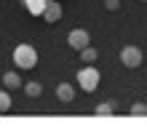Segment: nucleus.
I'll return each instance as SVG.
<instances>
[{
  "label": "nucleus",
  "instance_id": "nucleus-1",
  "mask_svg": "<svg viewBox=\"0 0 147 128\" xmlns=\"http://www.w3.org/2000/svg\"><path fill=\"white\" fill-rule=\"evenodd\" d=\"M13 62L19 70H32V67L38 64V51L30 46V43H19V46L13 48Z\"/></svg>",
  "mask_w": 147,
  "mask_h": 128
},
{
  "label": "nucleus",
  "instance_id": "nucleus-2",
  "mask_svg": "<svg viewBox=\"0 0 147 128\" xmlns=\"http://www.w3.org/2000/svg\"><path fill=\"white\" fill-rule=\"evenodd\" d=\"M78 85H80V91L86 93H94L99 88V70L94 64H86L80 72H78Z\"/></svg>",
  "mask_w": 147,
  "mask_h": 128
},
{
  "label": "nucleus",
  "instance_id": "nucleus-3",
  "mask_svg": "<svg viewBox=\"0 0 147 128\" xmlns=\"http://www.w3.org/2000/svg\"><path fill=\"white\" fill-rule=\"evenodd\" d=\"M142 48L136 46H126L123 51H120V62H123V67H128V70H136V67H142Z\"/></svg>",
  "mask_w": 147,
  "mask_h": 128
},
{
  "label": "nucleus",
  "instance_id": "nucleus-4",
  "mask_svg": "<svg viewBox=\"0 0 147 128\" xmlns=\"http://www.w3.org/2000/svg\"><path fill=\"white\" fill-rule=\"evenodd\" d=\"M62 13H64V8L59 5L56 0H48L46 8H43V13H40V19L48 21V24H56V21H62Z\"/></svg>",
  "mask_w": 147,
  "mask_h": 128
},
{
  "label": "nucleus",
  "instance_id": "nucleus-5",
  "mask_svg": "<svg viewBox=\"0 0 147 128\" xmlns=\"http://www.w3.org/2000/svg\"><path fill=\"white\" fill-rule=\"evenodd\" d=\"M67 43H70V48H72V51H80V48H86V46L91 43V35H88L86 29H70Z\"/></svg>",
  "mask_w": 147,
  "mask_h": 128
},
{
  "label": "nucleus",
  "instance_id": "nucleus-6",
  "mask_svg": "<svg viewBox=\"0 0 147 128\" xmlns=\"http://www.w3.org/2000/svg\"><path fill=\"white\" fill-rule=\"evenodd\" d=\"M56 99L64 101V104L75 101V85H72V83H59V85H56Z\"/></svg>",
  "mask_w": 147,
  "mask_h": 128
},
{
  "label": "nucleus",
  "instance_id": "nucleus-7",
  "mask_svg": "<svg viewBox=\"0 0 147 128\" xmlns=\"http://www.w3.org/2000/svg\"><path fill=\"white\" fill-rule=\"evenodd\" d=\"M22 78H19V72H5L3 75V85H5V88L8 91H13V88H22Z\"/></svg>",
  "mask_w": 147,
  "mask_h": 128
},
{
  "label": "nucleus",
  "instance_id": "nucleus-8",
  "mask_svg": "<svg viewBox=\"0 0 147 128\" xmlns=\"http://www.w3.org/2000/svg\"><path fill=\"white\" fill-rule=\"evenodd\" d=\"M22 3H24V8H27L32 16H40L43 8H46V0H22Z\"/></svg>",
  "mask_w": 147,
  "mask_h": 128
},
{
  "label": "nucleus",
  "instance_id": "nucleus-9",
  "mask_svg": "<svg viewBox=\"0 0 147 128\" xmlns=\"http://www.w3.org/2000/svg\"><path fill=\"white\" fill-rule=\"evenodd\" d=\"M96 56H99V51L94 48L91 43H88L86 48H80V62H86V64H94V62H96Z\"/></svg>",
  "mask_w": 147,
  "mask_h": 128
},
{
  "label": "nucleus",
  "instance_id": "nucleus-10",
  "mask_svg": "<svg viewBox=\"0 0 147 128\" xmlns=\"http://www.w3.org/2000/svg\"><path fill=\"white\" fill-rule=\"evenodd\" d=\"M22 88H24V93H27L30 99H38L40 93H43V85H40V83H35V80H30V83H22Z\"/></svg>",
  "mask_w": 147,
  "mask_h": 128
},
{
  "label": "nucleus",
  "instance_id": "nucleus-11",
  "mask_svg": "<svg viewBox=\"0 0 147 128\" xmlns=\"http://www.w3.org/2000/svg\"><path fill=\"white\" fill-rule=\"evenodd\" d=\"M115 109H118V104H115V101H102V104L94 109V112H96L99 117H107V115H115Z\"/></svg>",
  "mask_w": 147,
  "mask_h": 128
},
{
  "label": "nucleus",
  "instance_id": "nucleus-12",
  "mask_svg": "<svg viewBox=\"0 0 147 128\" xmlns=\"http://www.w3.org/2000/svg\"><path fill=\"white\" fill-rule=\"evenodd\" d=\"M11 107H13V101H11V96H8V91H0V115L11 112Z\"/></svg>",
  "mask_w": 147,
  "mask_h": 128
},
{
  "label": "nucleus",
  "instance_id": "nucleus-13",
  "mask_svg": "<svg viewBox=\"0 0 147 128\" xmlns=\"http://www.w3.org/2000/svg\"><path fill=\"white\" fill-rule=\"evenodd\" d=\"M128 112H131L134 117H144L147 115V104H144V101H134V104L128 107Z\"/></svg>",
  "mask_w": 147,
  "mask_h": 128
},
{
  "label": "nucleus",
  "instance_id": "nucleus-14",
  "mask_svg": "<svg viewBox=\"0 0 147 128\" xmlns=\"http://www.w3.org/2000/svg\"><path fill=\"white\" fill-rule=\"evenodd\" d=\"M105 8H107V11H118V8H120V0H105Z\"/></svg>",
  "mask_w": 147,
  "mask_h": 128
},
{
  "label": "nucleus",
  "instance_id": "nucleus-15",
  "mask_svg": "<svg viewBox=\"0 0 147 128\" xmlns=\"http://www.w3.org/2000/svg\"><path fill=\"white\" fill-rule=\"evenodd\" d=\"M142 3H147V0H142Z\"/></svg>",
  "mask_w": 147,
  "mask_h": 128
},
{
  "label": "nucleus",
  "instance_id": "nucleus-16",
  "mask_svg": "<svg viewBox=\"0 0 147 128\" xmlns=\"http://www.w3.org/2000/svg\"><path fill=\"white\" fill-rule=\"evenodd\" d=\"M46 3H48V0H46Z\"/></svg>",
  "mask_w": 147,
  "mask_h": 128
}]
</instances>
